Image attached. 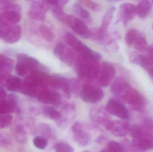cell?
<instances>
[{
    "label": "cell",
    "mask_w": 153,
    "mask_h": 152,
    "mask_svg": "<svg viewBox=\"0 0 153 152\" xmlns=\"http://www.w3.org/2000/svg\"><path fill=\"white\" fill-rule=\"evenodd\" d=\"M101 59V55L95 51L86 55L77 56L75 65L79 77L88 80L97 79L100 70Z\"/></svg>",
    "instance_id": "1"
},
{
    "label": "cell",
    "mask_w": 153,
    "mask_h": 152,
    "mask_svg": "<svg viewBox=\"0 0 153 152\" xmlns=\"http://www.w3.org/2000/svg\"><path fill=\"white\" fill-rule=\"evenodd\" d=\"M39 62L33 57L24 53L17 55V62L15 67V71L19 76H25L39 70Z\"/></svg>",
    "instance_id": "2"
},
{
    "label": "cell",
    "mask_w": 153,
    "mask_h": 152,
    "mask_svg": "<svg viewBox=\"0 0 153 152\" xmlns=\"http://www.w3.org/2000/svg\"><path fill=\"white\" fill-rule=\"evenodd\" d=\"M122 97L124 101L135 111L142 112L145 109L146 99L136 89L130 87L125 92Z\"/></svg>",
    "instance_id": "3"
},
{
    "label": "cell",
    "mask_w": 153,
    "mask_h": 152,
    "mask_svg": "<svg viewBox=\"0 0 153 152\" xmlns=\"http://www.w3.org/2000/svg\"><path fill=\"white\" fill-rule=\"evenodd\" d=\"M104 96L101 88L90 84H85L80 92L81 99L86 103L95 104L100 101Z\"/></svg>",
    "instance_id": "4"
},
{
    "label": "cell",
    "mask_w": 153,
    "mask_h": 152,
    "mask_svg": "<svg viewBox=\"0 0 153 152\" xmlns=\"http://www.w3.org/2000/svg\"><path fill=\"white\" fill-rule=\"evenodd\" d=\"M71 130L74 139L78 144L83 147L90 144L91 141V135L90 131L82 122L79 121L74 122Z\"/></svg>",
    "instance_id": "5"
},
{
    "label": "cell",
    "mask_w": 153,
    "mask_h": 152,
    "mask_svg": "<svg viewBox=\"0 0 153 152\" xmlns=\"http://www.w3.org/2000/svg\"><path fill=\"white\" fill-rule=\"evenodd\" d=\"M53 52L55 56L65 64L70 66L75 64L77 59L76 54L69 46L60 43L55 46Z\"/></svg>",
    "instance_id": "6"
},
{
    "label": "cell",
    "mask_w": 153,
    "mask_h": 152,
    "mask_svg": "<svg viewBox=\"0 0 153 152\" xmlns=\"http://www.w3.org/2000/svg\"><path fill=\"white\" fill-rule=\"evenodd\" d=\"M105 109L108 113L121 119L127 120L129 118V112L127 108L119 100H110L107 103Z\"/></svg>",
    "instance_id": "7"
},
{
    "label": "cell",
    "mask_w": 153,
    "mask_h": 152,
    "mask_svg": "<svg viewBox=\"0 0 153 152\" xmlns=\"http://www.w3.org/2000/svg\"><path fill=\"white\" fill-rule=\"evenodd\" d=\"M116 76V69L110 62H104L101 65L100 70L97 77L98 83L102 87L108 86Z\"/></svg>",
    "instance_id": "8"
},
{
    "label": "cell",
    "mask_w": 153,
    "mask_h": 152,
    "mask_svg": "<svg viewBox=\"0 0 153 152\" xmlns=\"http://www.w3.org/2000/svg\"><path fill=\"white\" fill-rule=\"evenodd\" d=\"M65 24L68 25L77 35L85 38H89L90 29L82 20L73 15L67 14Z\"/></svg>",
    "instance_id": "9"
},
{
    "label": "cell",
    "mask_w": 153,
    "mask_h": 152,
    "mask_svg": "<svg viewBox=\"0 0 153 152\" xmlns=\"http://www.w3.org/2000/svg\"><path fill=\"white\" fill-rule=\"evenodd\" d=\"M65 41L77 56L89 54L93 51L71 32H67L65 35Z\"/></svg>",
    "instance_id": "10"
},
{
    "label": "cell",
    "mask_w": 153,
    "mask_h": 152,
    "mask_svg": "<svg viewBox=\"0 0 153 152\" xmlns=\"http://www.w3.org/2000/svg\"><path fill=\"white\" fill-rule=\"evenodd\" d=\"M49 9L48 4L42 0H36L33 2L29 9V17L37 21H44Z\"/></svg>",
    "instance_id": "11"
},
{
    "label": "cell",
    "mask_w": 153,
    "mask_h": 152,
    "mask_svg": "<svg viewBox=\"0 0 153 152\" xmlns=\"http://www.w3.org/2000/svg\"><path fill=\"white\" fill-rule=\"evenodd\" d=\"M105 127L113 135L118 137H123L130 133L131 126L130 124L125 120H111Z\"/></svg>",
    "instance_id": "12"
},
{
    "label": "cell",
    "mask_w": 153,
    "mask_h": 152,
    "mask_svg": "<svg viewBox=\"0 0 153 152\" xmlns=\"http://www.w3.org/2000/svg\"><path fill=\"white\" fill-rule=\"evenodd\" d=\"M1 28L2 31L1 39L7 43H14L18 42L21 37L22 29L19 25L17 24Z\"/></svg>",
    "instance_id": "13"
},
{
    "label": "cell",
    "mask_w": 153,
    "mask_h": 152,
    "mask_svg": "<svg viewBox=\"0 0 153 152\" xmlns=\"http://www.w3.org/2000/svg\"><path fill=\"white\" fill-rule=\"evenodd\" d=\"M137 14L135 5L130 3H123L120 4L119 10V19L124 25H126Z\"/></svg>",
    "instance_id": "14"
},
{
    "label": "cell",
    "mask_w": 153,
    "mask_h": 152,
    "mask_svg": "<svg viewBox=\"0 0 153 152\" xmlns=\"http://www.w3.org/2000/svg\"><path fill=\"white\" fill-rule=\"evenodd\" d=\"M18 98L16 95L10 94L7 98L0 101V114H9L18 112Z\"/></svg>",
    "instance_id": "15"
},
{
    "label": "cell",
    "mask_w": 153,
    "mask_h": 152,
    "mask_svg": "<svg viewBox=\"0 0 153 152\" xmlns=\"http://www.w3.org/2000/svg\"><path fill=\"white\" fill-rule=\"evenodd\" d=\"M21 19V12L14 10L4 11L0 14V27L17 25Z\"/></svg>",
    "instance_id": "16"
},
{
    "label": "cell",
    "mask_w": 153,
    "mask_h": 152,
    "mask_svg": "<svg viewBox=\"0 0 153 152\" xmlns=\"http://www.w3.org/2000/svg\"><path fill=\"white\" fill-rule=\"evenodd\" d=\"M105 111V109L101 106L94 107L90 113L91 119L94 123L105 126L111 120Z\"/></svg>",
    "instance_id": "17"
},
{
    "label": "cell",
    "mask_w": 153,
    "mask_h": 152,
    "mask_svg": "<svg viewBox=\"0 0 153 152\" xmlns=\"http://www.w3.org/2000/svg\"><path fill=\"white\" fill-rule=\"evenodd\" d=\"M109 37L110 35L108 33V29L102 27L101 26L90 29L89 38L98 43L104 45Z\"/></svg>",
    "instance_id": "18"
},
{
    "label": "cell",
    "mask_w": 153,
    "mask_h": 152,
    "mask_svg": "<svg viewBox=\"0 0 153 152\" xmlns=\"http://www.w3.org/2000/svg\"><path fill=\"white\" fill-rule=\"evenodd\" d=\"M131 87L129 83L122 77H118L112 82L111 91L113 94L122 95Z\"/></svg>",
    "instance_id": "19"
},
{
    "label": "cell",
    "mask_w": 153,
    "mask_h": 152,
    "mask_svg": "<svg viewBox=\"0 0 153 152\" xmlns=\"http://www.w3.org/2000/svg\"><path fill=\"white\" fill-rule=\"evenodd\" d=\"M64 110V115L62 114V117L60 119L57 120L56 125L59 128L66 127L71 123L74 117L75 108L73 105L71 104H65L63 107Z\"/></svg>",
    "instance_id": "20"
},
{
    "label": "cell",
    "mask_w": 153,
    "mask_h": 152,
    "mask_svg": "<svg viewBox=\"0 0 153 152\" xmlns=\"http://www.w3.org/2000/svg\"><path fill=\"white\" fill-rule=\"evenodd\" d=\"M131 143L136 151H146L153 148V138H136Z\"/></svg>",
    "instance_id": "21"
},
{
    "label": "cell",
    "mask_w": 153,
    "mask_h": 152,
    "mask_svg": "<svg viewBox=\"0 0 153 152\" xmlns=\"http://www.w3.org/2000/svg\"><path fill=\"white\" fill-rule=\"evenodd\" d=\"M130 134L134 138H153V135L150 133L143 125H134L131 127Z\"/></svg>",
    "instance_id": "22"
},
{
    "label": "cell",
    "mask_w": 153,
    "mask_h": 152,
    "mask_svg": "<svg viewBox=\"0 0 153 152\" xmlns=\"http://www.w3.org/2000/svg\"><path fill=\"white\" fill-rule=\"evenodd\" d=\"M54 76L57 81L58 88L62 89L65 96L66 98L70 99L71 96L72 92L70 80L60 75H56Z\"/></svg>",
    "instance_id": "23"
},
{
    "label": "cell",
    "mask_w": 153,
    "mask_h": 152,
    "mask_svg": "<svg viewBox=\"0 0 153 152\" xmlns=\"http://www.w3.org/2000/svg\"><path fill=\"white\" fill-rule=\"evenodd\" d=\"M136 8L138 17L141 18H145L151 12L152 4L149 0H142L138 3Z\"/></svg>",
    "instance_id": "24"
},
{
    "label": "cell",
    "mask_w": 153,
    "mask_h": 152,
    "mask_svg": "<svg viewBox=\"0 0 153 152\" xmlns=\"http://www.w3.org/2000/svg\"><path fill=\"white\" fill-rule=\"evenodd\" d=\"M22 80L16 76H10L6 80V87L7 90L10 92H19Z\"/></svg>",
    "instance_id": "25"
},
{
    "label": "cell",
    "mask_w": 153,
    "mask_h": 152,
    "mask_svg": "<svg viewBox=\"0 0 153 152\" xmlns=\"http://www.w3.org/2000/svg\"><path fill=\"white\" fill-rule=\"evenodd\" d=\"M54 92L48 88L40 89L37 94L36 97L39 101L45 104H51Z\"/></svg>",
    "instance_id": "26"
},
{
    "label": "cell",
    "mask_w": 153,
    "mask_h": 152,
    "mask_svg": "<svg viewBox=\"0 0 153 152\" xmlns=\"http://www.w3.org/2000/svg\"><path fill=\"white\" fill-rule=\"evenodd\" d=\"M14 67V61L10 58L0 54V71L9 73L12 71Z\"/></svg>",
    "instance_id": "27"
},
{
    "label": "cell",
    "mask_w": 153,
    "mask_h": 152,
    "mask_svg": "<svg viewBox=\"0 0 153 152\" xmlns=\"http://www.w3.org/2000/svg\"><path fill=\"white\" fill-rule=\"evenodd\" d=\"M129 61L131 63L141 66L146 69L151 66L148 63L146 57L136 53L131 54L129 56Z\"/></svg>",
    "instance_id": "28"
},
{
    "label": "cell",
    "mask_w": 153,
    "mask_h": 152,
    "mask_svg": "<svg viewBox=\"0 0 153 152\" xmlns=\"http://www.w3.org/2000/svg\"><path fill=\"white\" fill-rule=\"evenodd\" d=\"M39 136L44 137L47 139H51L54 137L55 133L53 129L46 123H41L37 129Z\"/></svg>",
    "instance_id": "29"
},
{
    "label": "cell",
    "mask_w": 153,
    "mask_h": 152,
    "mask_svg": "<svg viewBox=\"0 0 153 152\" xmlns=\"http://www.w3.org/2000/svg\"><path fill=\"white\" fill-rule=\"evenodd\" d=\"M39 32L42 38L47 42H52L54 39L55 35L51 28L46 25H40Z\"/></svg>",
    "instance_id": "30"
},
{
    "label": "cell",
    "mask_w": 153,
    "mask_h": 152,
    "mask_svg": "<svg viewBox=\"0 0 153 152\" xmlns=\"http://www.w3.org/2000/svg\"><path fill=\"white\" fill-rule=\"evenodd\" d=\"M116 11V7L114 6H111L105 12L102 20V23L101 26L104 28L108 29L114 17V13Z\"/></svg>",
    "instance_id": "31"
},
{
    "label": "cell",
    "mask_w": 153,
    "mask_h": 152,
    "mask_svg": "<svg viewBox=\"0 0 153 152\" xmlns=\"http://www.w3.org/2000/svg\"><path fill=\"white\" fill-rule=\"evenodd\" d=\"M13 133L17 142L21 143L26 142L27 139V132L22 125H18L16 126L14 128Z\"/></svg>",
    "instance_id": "32"
},
{
    "label": "cell",
    "mask_w": 153,
    "mask_h": 152,
    "mask_svg": "<svg viewBox=\"0 0 153 152\" xmlns=\"http://www.w3.org/2000/svg\"><path fill=\"white\" fill-rule=\"evenodd\" d=\"M135 49L141 51H146L148 49L147 41L145 36L143 33L140 35L136 39L133 45Z\"/></svg>",
    "instance_id": "33"
},
{
    "label": "cell",
    "mask_w": 153,
    "mask_h": 152,
    "mask_svg": "<svg viewBox=\"0 0 153 152\" xmlns=\"http://www.w3.org/2000/svg\"><path fill=\"white\" fill-rule=\"evenodd\" d=\"M44 116L48 118L57 121L62 117V112L54 109L53 107H47L43 110Z\"/></svg>",
    "instance_id": "34"
},
{
    "label": "cell",
    "mask_w": 153,
    "mask_h": 152,
    "mask_svg": "<svg viewBox=\"0 0 153 152\" xmlns=\"http://www.w3.org/2000/svg\"><path fill=\"white\" fill-rule=\"evenodd\" d=\"M74 12L83 20L88 22L91 21V13L86 9L83 8L79 4H76L74 6Z\"/></svg>",
    "instance_id": "35"
},
{
    "label": "cell",
    "mask_w": 153,
    "mask_h": 152,
    "mask_svg": "<svg viewBox=\"0 0 153 152\" xmlns=\"http://www.w3.org/2000/svg\"><path fill=\"white\" fill-rule=\"evenodd\" d=\"M141 32L136 29H131L128 30L125 36L126 43L129 46H133L134 42Z\"/></svg>",
    "instance_id": "36"
},
{
    "label": "cell",
    "mask_w": 153,
    "mask_h": 152,
    "mask_svg": "<svg viewBox=\"0 0 153 152\" xmlns=\"http://www.w3.org/2000/svg\"><path fill=\"white\" fill-rule=\"evenodd\" d=\"M33 143L35 147L39 150H44L47 147V139L41 136H37L33 139Z\"/></svg>",
    "instance_id": "37"
},
{
    "label": "cell",
    "mask_w": 153,
    "mask_h": 152,
    "mask_svg": "<svg viewBox=\"0 0 153 152\" xmlns=\"http://www.w3.org/2000/svg\"><path fill=\"white\" fill-rule=\"evenodd\" d=\"M54 148L55 151L58 152H72L74 151V148L71 145L64 142L56 143Z\"/></svg>",
    "instance_id": "38"
},
{
    "label": "cell",
    "mask_w": 153,
    "mask_h": 152,
    "mask_svg": "<svg viewBox=\"0 0 153 152\" xmlns=\"http://www.w3.org/2000/svg\"><path fill=\"white\" fill-rule=\"evenodd\" d=\"M102 151L121 152H124V151L121 143L111 141L108 143L107 149Z\"/></svg>",
    "instance_id": "39"
},
{
    "label": "cell",
    "mask_w": 153,
    "mask_h": 152,
    "mask_svg": "<svg viewBox=\"0 0 153 152\" xmlns=\"http://www.w3.org/2000/svg\"><path fill=\"white\" fill-rule=\"evenodd\" d=\"M12 115L10 114H3L0 117V128H5L8 126L12 121Z\"/></svg>",
    "instance_id": "40"
},
{
    "label": "cell",
    "mask_w": 153,
    "mask_h": 152,
    "mask_svg": "<svg viewBox=\"0 0 153 152\" xmlns=\"http://www.w3.org/2000/svg\"><path fill=\"white\" fill-rule=\"evenodd\" d=\"M89 9L94 11H99L101 10L100 5L93 0H80Z\"/></svg>",
    "instance_id": "41"
},
{
    "label": "cell",
    "mask_w": 153,
    "mask_h": 152,
    "mask_svg": "<svg viewBox=\"0 0 153 152\" xmlns=\"http://www.w3.org/2000/svg\"><path fill=\"white\" fill-rule=\"evenodd\" d=\"M143 125L144 127L153 135V118L147 117L144 119L143 120Z\"/></svg>",
    "instance_id": "42"
},
{
    "label": "cell",
    "mask_w": 153,
    "mask_h": 152,
    "mask_svg": "<svg viewBox=\"0 0 153 152\" xmlns=\"http://www.w3.org/2000/svg\"><path fill=\"white\" fill-rule=\"evenodd\" d=\"M62 98L61 95L59 93L54 92L51 104L55 107H58L62 104Z\"/></svg>",
    "instance_id": "43"
},
{
    "label": "cell",
    "mask_w": 153,
    "mask_h": 152,
    "mask_svg": "<svg viewBox=\"0 0 153 152\" xmlns=\"http://www.w3.org/2000/svg\"><path fill=\"white\" fill-rule=\"evenodd\" d=\"M121 144L124 149V152L136 151L132 145V143L129 142L128 140L125 139L122 141Z\"/></svg>",
    "instance_id": "44"
},
{
    "label": "cell",
    "mask_w": 153,
    "mask_h": 152,
    "mask_svg": "<svg viewBox=\"0 0 153 152\" xmlns=\"http://www.w3.org/2000/svg\"><path fill=\"white\" fill-rule=\"evenodd\" d=\"M147 54L146 58L148 63L151 66L153 65V47H148L147 50Z\"/></svg>",
    "instance_id": "45"
},
{
    "label": "cell",
    "mask_w": 153,
    "mask_h": 152,
    "mask_svg": "<svg viewBox=\"0 0 153 152\" xmlns=\"http://www.w3.org/2000/svg\"><path fill=\"white\" fill-rule=\"evenodd\" d=\"M42 1L46 3L48 5H51L52 7L59 6V0H42Z\"/></svg>",
    "instance_id": "46"
},
{
    "label": "cell",
    "mask_w": 153,
    "mask_h": 152,
    "mask_svg": "<svg viewBox=\"0 0 153 152\" xmlns=\"http://www.w3.org/2000/svg\"><path fill=\"white\" fill-rule=\"evenodd\" d=\"M7 97V93L2 87L0 86V101L4 100Z\"/></svg>",
    "instance_id": "47"
},
{
    "label": "cell",
    "mask_w": 153,
    "mask_h": 152,
    "mask_svg": "<svg viewBox=\"0 0 153 152\" xmlns=\"http://www.w3.org/2000/svg\"><path fill=\"white\" fill-rule=\"evenodd\" d=\"M105 139V137L102 135H100L96 139V142L97 143L100 144L104 142Z\"/></svg>",
    "instance_id": "48"
},
{
    "label": "cell",
    "mask_w": 153,
    "mask_h": 152,
    "mask_svg": "<svg viewBox=\"0 0 153 152\" xmlns=\"http://www.w3.org/2000/svg\"><path fill=\"white\" fill-rule=\"evenodd\" d=\"M69 0H59V6L63 8L69 2Z\"/></svg>",
    "instance_id": "49"
},
{
    "label": "cell",
    "mask_w": 153,
    "mask_h": 152,
    "mask_svg": "<svg viewBox=\"0 0 153 152\" xmlns=\"http://www.w3.org/2000/svg\"><path fill=\"white\" fill-rule=\"evenodd\" d=\"M147 70H148L149 75L153 79V68L150 67Z\"/></svg>",
    "instance_id": "50"
},
{
    "label": "cell",
    "mask_w": 153,
    "mask_h": 152,
    "mask_svg": "<svg viewBox=\"0 0 153 152\" xmlns=\"http://www.w3.org/2000/svg\"><path fill=\"white\" fill-rule=\"evenodd\" d=\"M15 0H0V3H5L14 2Z\"/></svg>",
    "instance_id": "51"
},
{
    "label": "cell",
    "mask_w": 153,
    "mask_h": 152,
    "mask_svg": "<svg viewBox=\"0 0 153 152\" xmlns=\"http://www.w3.org/2000/svg\"><path fill=\"white\" fill-rule=\"evenodd\" d=\"M24 1H26L28 2L33 3V2L36 1V0H24Z\"/></svg>",
    "instance_id": "52"
},
{
    "label": "cell",
    "mask_w": 153,
    "mask_h": 152,
    "mask_svg": "<svg viewBox=\"0 0 153 152\" xmlns=\"http://www.w3.org/2000/svg\"><path fill=\"white\" fill-rule=\"evenodd\" d=\"M2 34V31L0 27V38H1Z\"/></svg>",
    "instance_id": "53"
},
{
    "label": "cell",
    "mask_w": 153,
    "mask_h": 152,
    "mask_svg": "<svg viewBox=\"0 0 153 152\" xmlns=\"http://www.w3.org/2000/svg\"><path fill=\"white\" fill-rule=\"evenodd\" d=\"M108 1H111L117 2L119 1H121V0H108Z\"/></svg>",
    "instance_id": "54"
},
{
    "label": "cell",
    "mask_w": 153,
    "mask_h": 152,
    "mask_svg": "<svg viewBox=\"0 0 153 152\" xmlns=\"http://www.w3.org/2000/svg\"><path fill=\"white\" fill-rule=\"evenodd\" d=\"M152 3L153 4V0H152Z\"/></svg>",
    "instance_id": "55"
}]
</instances>
